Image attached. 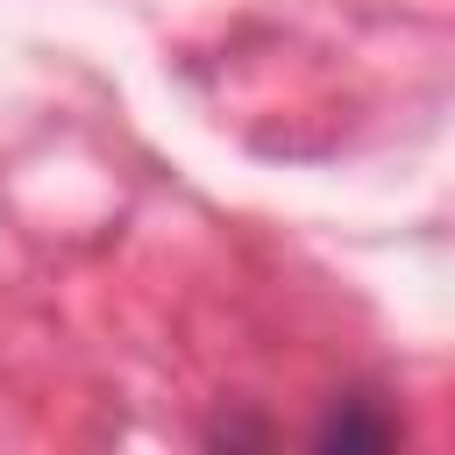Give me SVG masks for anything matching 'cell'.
<instances>
[{
    "mask_svg": "<svg viewBox=\"0 0 455 455\" xmlns=\"http://www.w3.org/2000/svg\"><path fill=\"white\" fill-rule=\"evenodd\" d=\"M398 434V419H384V412H363V398L355 405H334L327 412V427H320V448H384Z\"/></svg>",
    "mask_w": 455,
    "mask_h": 455,
    "instance_id": "obj_1",
    "label": "cell"
}]
</instances>
